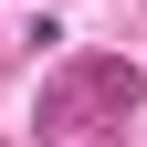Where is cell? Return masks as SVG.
Returning <instances> with one entry per match:
<instances>
[{
    "instance_id": "6da1fadb",
    "label": "cell",
    "mask_w": 147,
    "mask_h": 147,
    "mask_svg": "<svg viewBox=\"0 0 147 147\" xmlns=\"http://www.w3.org/2000/svg\"><path fill=\"white\" fill-rule=\"evenodd\" d=\"M126 105H137V63H116V53H84V63H74L63 84L42 95V137L63 147V126H74V116H84V137H95V126H116Z\"/></svg>"
}]
</instances>
